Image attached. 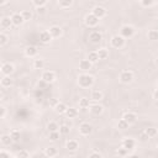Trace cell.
Wrapping results in <instances>:
<instances>
[{"label":"cell","mask_w":158,"mask_h":158,"mask_svg":"<svg viewBox=\"0 0 158 158\" xmlns=\"http://www.w3.org/2000/svg\"><path fill=\"white\" fill-rule=\"evenodd\" d=\"M47 130L49 131V132H57V131L59 130V126H58V124H57V122H55V121H51V122H48V124H47Z\"/></svg>","instance_id":"cell-29"},{"label":"cell","mask_w":158,"mask_h":158,"mask_svg":"<svg viewBox=\"0 0 158 158\" xmlns=\"http://www.w3.org/2000/svg\"><path fill=\"white\" fill-rule=\"evenodd\" d=\"M11 85H12V79H11L9 75H5V77L2 78V87L9 88V87H11Z\"/></svg>","instance_id":"cell-28"},{"label":"cell","mask_w":158,"mask_h":158,"mask_svg":"<svg viewBox=\"0 0 158 158\" xmlns=\"http://www.w3.org/2000/svg\"><path fill=\"white\" fill-rule=\"evenodd\" d=\"M42 81L46 83V84H51L56 81V73L53 71H45L42 73Z\"/></svg>","instance_id":"cell-4"},{"label":"cell","mask_w":158,"mask_h":158,"mask_svg":"<svg viewBox=\"0 0 158 158\" xmlns=\"http://www.w3.org/2000/svg\"><path fill=\"white\" fill-rule=\"evenodd\" d=\"M59 131H57V132H49V141H53V142H56V141H58L59 140Z\"/></svg>","instance_id":"cell-41"},{"label":"cell","mask_w":158,"mask_h":158,"mask_svg":"<svg viewBox=\"0 0 158 158\" xmlns=\"http://www.w3.org/2000/svg\"><path fill=\"white\" fill-rule=\"evenodd\" d=\"M89 158H103V156L99 152H93L89 154Z\"/></svg>","instance_id":"cell-48"},{"label":"cell","mask_w":158,"mask_h":158,"mask_svg":"<svg viewBox=\"0 0 158 158\" xmlns=\"http://www.w3.org/2000/svg\"><path fill=\"white\" fill-rule=\"evenodd\" d=\"M135 146H136V142H135L134 138H128V137H126V138L122 140V147L126 148L127 151H128V150L135 148Z\"/></svg>","instance_id":"cell-13"},{"label":"cell","mask_w":158,"mask_h":158,"mask_svg":"<svg viewBox=\"0 0 158 158\" xmlns=\"http://www.w3.org/2000/svg\"><path fill=\"white\" fill-rule=\"evenodd\" d=\"M153 99H156V100L158 101V89H156V90L153 91Z\"/></svg>","instance_id":"cell-51"},{"label":"cell","mask_w":158,"mask_h":158,"mask_svg":"<svg viewBox=\"0 0 158 158\" xmlns=\"http://www.w3.org/2000/svg\"><path fill=\"white\" fill-rule=\"evenodd\" d=\"M148 40H151V41H158V30H150Z\"/></svg>","instance_id":"cell-35"},{"label":"cell","mask_w":158,"mask_h":158,"mask_svg":"<svg viewBox=\"0 0 158 158\" xmlns=\"http://www.w3.org/2000/svg\"><path fill=\"white\" fill-rule=\"evenodd\" d=\"M154 4H157L156 2H153V0H142L141 2V5L144 6V8H150V6H153Z\"/></svg>","instance_id":"cell-42"},{"label":"cell","mask_w":158,"mask_h":158,"mask_svg":"<svg viewBox=\"0 0 158 158\" xmlns=\"http://www.w3.org/2000/svg\"><path fill=\"white\" fill-rule=\"evenodd\" d=\"M89 110H90V112L93 114V115H96V116H99V115H101V114H103V111H104V108L101 106V105H99V104H95V105H90Z\"/></svg>","instance_id":"cell-17"},{"label":"cell","mask_w":158,"mask_h":158,"mask_svg":"<svg viewBox=\"0 0 158 158\" xmlns=\"http://www.w3.org/2000/svg\"><path fill=\"white\" fill-rule=\"evenodd\" d=\"M65 116L68 118H74L78 116V110L75 108H68L67 111H65Z\"/></svg>","instance_id":"cell-27"},{"label":"cell","mask_w":158,"mask_h":158,"mask_svg":"<svg viewBox=\"0 0 158 158\" xmlns=\"http://www.w3.org/2000/svg\"><path fill=\"white\" fill-rule=\"evenodd\" d=\"M110 43H111V46L114 48H121L125 45V38L122 36H120V35H115V36L111 37Z\"/></svg>","instance_id":"cell-3"},{"label":"cell","mask_w":158,"mask_h":158,"mask_svg":"<svg viewBox=\"0 0 158 158\" xmlns=\"http://www.w3.org/2000/svg\"><path fill=\"white\" fill-rule=\"evenodd\" d=\"M11 158H17V157H11Z\"/></svg>","instance_id":"cell-55"},{"label":"cell","mask_w":158,"mask_h":158,"mask_svg":"<svg viewBox=\"0 0 158 158\" xmlns=\"http://www.w3.org/2000/svg\"><path fill=\"white\" fill-rule=\"evenodd\" d=\"M88 59L90 63H96L99 61V56H98V52H90L89 56H88Z\"/></svg>","instance_id":"cell-32"},{"label":"cell","mask_w":158,"mask_h":158,"mask_svg":"<svg viewBox=\"0 0 158 158\" xmlns=\"http://www.w3.org/2000/svg\"><path fill=\"white\" fill-rule=\"evenodd\" d=\"M91 67H93V63H90L89 59H82L81 62H79V69L83 71V72L90 71Z\"/></svg>","instance_id":"cell-14"},{"label":"cell","mask_w":158,"mask_h":158,"mask_svg":"<svg viewBox=\"0 0 158 158\" xmlns=\"http://www.w3.org/2000/svg\"><path fill=\"white\" fill-rule=\"evenodd\" d=\"M91 131H93V126L88 122H83L81 126H79V134L82 136H88L91 134Z\"/></svg>","instance_id":"cell-7"},{"label":"cell","mask_w":158,"mask_h":158,"mask_svg":"<svg viewBox=\"0 0 158 158\" xmlns=\"http://www.w3.org/2000/svg\"><path fill=\"white\" fill-rule=\"evenodd\" d=\"M52 40V36L49 33V31H42L40 32V41L42 43H49Z\"/></svg>","instance_id":"cell-16"},{"label":"cell","mask_w":158,"mask_h":158,"mask_svg":"<svg viewBox=\"0 0 158 158\" xmlns=\"http://www.w3.org/2000/svg\"><path fill=\"white\" fill-rule=\"evenodd\" d=\"M101 40H103V36H101V33L100 32H98V31H93V32H90L89 33V41L91 42V43H99V42H101Z\"/></svg>","instance_id":"cell-11"},{"label":"cell","mask_w":158,"mask_h":158,"mask_svg":"<svg viewBox=\"0 0 158 158\" xmlns=\"http://www.w3.org/2000/svg\"><path fill=\"white\" fill-rule=\"evenodd\" d=\"M157 148H158V144H157Z\"/></svg>","instance_id":"cell-56"},{"label":"cell","mask_w":158,"mask_h":158,"mask_svg":"<svg viewBox=\"0 0 158 158\" xmlns=\"http://www.w3.org/2000/svg\"><path fill=\"white\" fill-rule=\"evenodd\" d=\"M15 71V67H14V64L12 63H3V65H2V73L4 74V77L5 75H9L10 77V74Z\"/></svg>","instance_id":"cell-8"},{"label":"cell","mask_w":158,"mask_h":158,"mask_svg":"<svg viewBox=\"0 0 158 158\" xmlns=\"http://www.w3.org/2000/svg\"><path fill=\"white\" fill-rule=\"evenodd\" d=\"M17 158H30V153L26 151V150H20L16 154Z\"/></svg>","instance_id":"cell-39"},{"label":"cell","mask_w":158,"mask_h":158,"mask_svg":"<svg viewBox=\"0 0 158 158\" xmlns=\"http://www.w3.org/2000/svg\"><path fill=\"white\" fill-rule=\"evenodd\" d=\"M32 4L36 6V9L38 8H45L47 5V0H33Z\"/></svg>","instance_id":"cell-36"},{"label":"cell","mask_w":158,"mask_h":158,"mask_svg":"<svg viewBox=\"0 0 158 158\" xmlns=\"http://www.w3.org/2000/svg\"><path fill=\"white\" fill-rule=\"evenodd\" d=\"M134 35H135V29L131 25H125L120 30V36H122L124 38H131Z\"/></svg>","instance_id":"cell-2"},{"label":"cell","mask_w":158,"mask_h":158,"mask_svg":"<svg viewBox=\"0 0 158 158\" xmlns=\"http://www.w3.org/2000/svg\"><path fill=\"white\" fill-rule=\"evenodd\" d=\"M59 104V100L58 99H56V98H52V99H49V106H52V108H56L57 105Z\"/></svg>","instance_id":"cell-45"},{"label":"cell","mask_w":158,"mask_h":158,"mask_svg":"<svg viewBox=\"0 0 158 158\" xmlns=\"http://www.w3.org/2000/svg\"><path fill=\"white\" fill-rule=\"evenodd\" d=\"M148 135L144 132V131H142V132H140V135H138V140L141 141V142H146V141H148Z\"/></svg>","instance_id":"cell-43"},{"label":"cell","mask_w":158,"mask_h":158,"mask_svg":"<svg viewBox=\"0 0 158 158\" xmlns=\"http://www.w3.org/2000/svg\"><path fill=\"white\" fill-rule=\"evenodd\" d=\"M128 158H140V156L138 154H131Z\"/></svg>","instance_id":"cell-52"},{"label":"cell","mask_w":158,"mask_h":158,"mask_svg":"<svg viewBox=\"0 0 158 158\" xmlns=\"http://www.w3.org/2000/svg\"><path fill=\"white\" fill-rule=\"evenodd\" d=\"M62 29L59 27V26H52V27L49 29V33L52 36V38H58L62 36Z\"/></svg>","instance_id":"cell-15"},{"label":"cell","mask_w":158,"mask_h":158,"mask_svg":"<svg viewBox=\"0 0 158 158\" xmlns=\"http://www.w3.org/2000/svg\"><path fill=\"white\" fill-rule=\"evenodd\" d=\"M0 26H2V29L4 30H8L12 26V21H11V17H3L2 21H0Z\"/></svg>","instance_id":"cell-20"},{"label":"cell","mask_w":158,"mask_h":158,"mask_svg":"<svg viewBox=\"0 0 158 158\" xmlns=\"http://www.w3.org/2000/svg\"><path fill=\"white\" fill-rule=\"evenodd\" d=\"M21 15H22V17H24L25 21H29L32 17V12L30 10H24V11H21Z\"/></svg>","instance_id":"cell-37"},{"label":"cell","mask_w":158,"mask_h":158,"mask_svg":"<svg viewBox=\"0 0 158 158\" xmlns=\"http://www.w3.org/2000/svg\"><path fill=\"white\" fill-rule=\"evenodd\" d=\"M37 48L35 47V46H27L25 48V55L27 56V57H30V58H33V57H36L37 56Z\"/></svg>","instance_id":"cell-19"},{"label":"cell","mask_w":158,"mask_h":158,"mask_svg":"<svg viewBox=\"0 0 158 158\" xmlns=\"http://www.w3.org/2000/svg\"><path fill=\"white\" fill-rule=\"evenodd\" d=\"M120 81H121V83H124V84L131 83V82L134 81V73L131 72V71H124V72H121V74H120Z\"/></svg>","instance_id":"cell-5"},{"label":"cell","mask_w":158,"mask_h":158,"mask_svg":"<svg viewBox=\"0 0 158 158\" xmlns=\"http://www.w3.org/2000/svg\"><path fill=\"white\" fill-rule=\"evenodd\" d=\"M65 148H67L68 151L74 152V151H77L79 148V143L75 140H69V141H67V143H65Z\"/></svg>","instance_id":"cell-18"},{"label":"cell","mask_w":158,"mask_h":158,"mask_svg":"<svg viewBox=\"0 0 158 158\" xmlns=\"http://www.w3.org/2000/svg\"><path fill=\"white\" fill-rule=\"evenodd\" d=\"M94 84V78L91 77L90 74H87V73H83L78 77V85L81 88H90L91 85Z\"/></svg>","instance_id":"cell-1"},{"label":"cell","mask_w":158,"mask_h":158,"mask_svg":"<svg viewBox=\"0 0 158 158\" xmlns=\"http://www.w3.org/2000/svg\"><path fill=\"white\" fill-rule=\"evenodd\" d=\"M98 56H99V59H106L109 57V51L106 48H100L98 51Z\"/></svg>","instance_id":"cell-31"},{"label":"cell","mask_w":158,"mask_h":158,"mask_svg":"<svg viewBox=\"0 0 158 158\" xmlns=\"http://www.w3.org/2000/svg\"><path fill=\"white\" fill-rule=\"evenodd\" d=\"M79 106H81L82 110H87V109H89V108H90V101H89V99H87V98H82L81 100H79Z\"/></svg>","instance_id":"cell-25"},{"label":"cell","mask_w":158,"mask_h":158,"mask_svg":"<svg viewBox=\"0 0 158 158\" xmlns=\"http://www.w3.org/2000/svg\"><path fill=\"white\" fill-rule=\"evenodd\" d=\"M156 64H157V65H158V57H157V58H156Z\"/></svg>","instance_id":"cell-54"},{"label":"cell","mask_w":158,"mask_h":158,"mask_svg":"<svg viewBox=\"0 0 158 158\" xmlns=\"http://www.w3.org/2000/svg\"><path fill=\"white\" fill-rule=\"evenodd\" d=\"M57 153H58V151H57L56 147H47V148L45 150V154H46L47 157H49V158L57 156Z\"/></svg>","instance_id":"cell-26"},{"label":"cell","mask_w":158,"mask_h":158,"mask_svg":"<svg viewBox=\"0 0 158 158\" xmlns=\"http://www.w3.org/2000/svg\"><path fill=\"white\" fill-rule=\"evenodd\" d=\"M8 42V36L5 33H0V46H4Z\"/></svg>","instance_id":"cell-44"},{"label":"cell","mask_w":158,"mask_h":158,"mask_svg":"<svg viewBox=\"0 0 158 158\" xmlns=\"http://www.w3.org/2000/svg\"><path fill=\"white\" fill-rule=\"evenodd\" d=\"M57 4L62 9H67V8H71L73 5V2H72V0H61V2H58Z\"/></svg>","instance_id":"cell-30"},{"label":"cell","mask_w":158,"mask_h":158,"mask_svg":"<svg viewBox=\"0 0 158 158\" xmlns=\"http://www.w3.org/2000/svg\"><path fill=\"white\" fill-rule=\"evenodd\" d=\"M0 140H2V143L4 144V146H9V144H11L12 142H14V141L11 140L10 135H3Z\"/></svg>","instance_id":"cell-34"},{"label":"cell","mask_w":158,"mask_h":158,"mask_svg":"<svg viewBox=\"0 0 158 158\" xmlns=\"http://www.w3.org/2000/svg\"><path fill=\"white\" fill-rule=\"evenodd\" d=\"M128 126H130V125H128V124L124 120V118H121V120L117 122V127L120 128V130H127V128H128Z\"/></svg>","instance_id":"cell-40"},{"label":"cell","mask_w":158,"mask_h":158,"mask_svg":"<svg viewBox=\"0 0 158 158\" xmlns=\"http://www.w3.org/2000/svg\"><path fill=\"white\" fill-rule=\"evenodd\" d=\"M0 158H11V157H10V154L8 152L2 151V152H0Z\"/></svg>","instance_id":"cell-49"},{"label":"cell","mask_w":158,"mask_h":158,"mask_svg":"<svg viewBox=\"0 0 158 158\" xmlns=\"http://www.w3.org/2000/svg\"><path fill=\"white\" fill-rule=\"evenodd\" d=\"M11 21H12V25H15V26H20L25 22L21 12H14V14L11 15Z\"/></svg>","instance_id":"cell-10"},{"label":"cell","mask_w":158,"mask_h":158,"mask_svg":"<svg viewBox=\"0 0 158 158\" xmlns=\"http://www.w3.org/2000/svg\"><path fill=\"white\" fill-rule=\"evenodd\" d=\"M6 4H8V2H0V5H2V6H3V5H6Z\"/></svg>","instance_id":"cell-53"},{"label":"cell","mask_w":158,"mask_h":158,"mask_svg":"<svg viewBox=\"0 0 158 158\" xmlns=\"http://www.w3.org/2000/svg\"><path fill=\"white\" fill-rule=\"evenodd\" d=\"M90 98H91V100H94V101H100V100H103L104 94H103V91H100V90H93V91H91Z\"/></svg>","instance_id":"cell-21"},{"label":"cell","mask_w":158,"mask_h":158,"mask_svg":"<svg viewBox=\"0 0 158 158\" xmlns=\"http://www.w3.org/2000/svg\"><path fill=\"white\" fill-rule=\"evenodd\" d=\"M10 137H11V140L14 141V142H19L20 138H21L20 131H19V130H11V131H10Z\"/></svg>","instance_id":"cell-24"},{"label":"cell","mask_w":158,"mask_h":158,"mask_svg":"<svg viewBox=\"0 0 158 158\" xmlns=\"http://www.w3.org/2000/svg\"><path fill=\"white\" fill-rule=\"evenodd\" d=\"M84 22H85L87 26H89V27H95V26L99 24V19L95 15H93V14H88L85 16Z\"/></svg>","instance_id":"cell-6"},{"label":"cell","mask_w":158,"mask_h":158,"mask_svg":"<svg viewBox=\"0 0 158 158\" xmlns=\"http://www.w3.org/2000/svg\"><path fill=\"white\" fill-rule=\"evenodd\" d=\"M127 152H128V151H127L126 148H124V147H121V148L117 150V154H118V156H126Z\"/></svg>","instance_id":"cell-47"},{"label":"cell","mask_w":158,"mask_h":158,"mask_svg":"<svg viewBox=\"0 0 158 158\" xmlns=\"http://www.w3.org/2000/svg\"><path fill=\"white\" fill-rule=\"evenodd\" d=\"M91 14H93V15H95L99 20L100 19H103V17H105V16H106V9H105V8H103V6H95L94 9H93V12H91Z\"/></svg>","instance_id":"cell-9"},{"label":"cell","mask_w":158,"mask_h":158,"mask_svg":"<svg viewBox=\"0 0 158 158\" xmlns=\"http://www.w3.org/2000/svg\"><path fill=\"white\" fill-rule=\"evenodd\" d=\"M45 67V59L43 58H36L33 61V68L35 69H42Z\"/></svg>","instance_id":"cell-23"},{"label":"cell","mask_w":158,"mask_h":158,"mask_svg":"<svg viewBox=\"0 0 158 158\" xmlns=\"http://www.w3.org/2000/svg\"><path fill=\"white\" fill-rule=\"evenodd\" d=\"M144 132H146V134L148 135V137L151 138V137H156V136H157L158 131H157V128H154V127H147L146 130H144Z\"/></svg>","instance_id":"cell-33"},{"label":"cell","mask_w":158,"mask_h":158,"mask_svg":"<svg viewBox=\"0 0 158 158\" xmlns=\"http://www.w3.org/2000/svg\"><path fill=\"white\" fill-rule=\"evenodd\" d=\"M5 115H6V108L4 106V105H2V106H0V117L4 118Z\"/></svg>","instance_id":"cell-46"},{"label":"cell","mask_w":158,"mask_h":158,"mask_svg":"<svg viewBox=\"0 0 158 158\" xmlns=\"http://www.w3.org/2000/svg\"><path fill=\"white\" fill-rule=\"evenodd\" d=\"M122 118H124V120H125L128 125H132V124H135V122L137 121V115H136L135 112H126Z\"/></svg>","instance_id":"cell-12"},{"label":"cell","mask_w":158,"mask_h":158,"mask_svg":"<svg viewBox=\"0 0 158 158\" xmlns=\"http://www.w3.org/2000/svg\"><path fill=\"white\" fill-rule=\"evenodd\" d=\"M36 12L40 14V15H43L46 12V8H38V9H36Z\"/></svg>","instance_id":"cell-50"},{"label":"cell","mask_w":158,"mask_h":158,"mask_svg":"<svg viewBox=\"0 0 158 158\" xmlns=\"http://www.w3.org/2000/svg\"><path fill=\"white\" fill-rule=\"evenodd\" d=\"M67 109H68V106H67V105H65L64 103H61L59 101V104L57 105V106L55 108V111L57 112V114H65V111H67Z\"/></svg>","instance_id":"cell-22"},{"label":"cell","mask_w":158,"mask_h":158,"mask_svg":"<svg viewBox=\"0 0 158 158\" xmlns=\"http://www.w3.org/2000/svg\"><path fill=\"white\" fill-rule=\"evenodd\" d=\"M69 132H71V127H69V126L62 125V126L59 127V134H61V135H68Z\"/></svg>","instance_id":"cell-38"}]
</instances>
